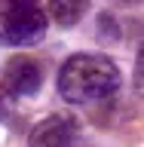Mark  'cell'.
I'll list each match as a JSON object with an SVG mask.
<instances>
[{"label": "cell", "mask_w": 144, "mask_h": 147, "mask_svg": "<svg viewBox=\"0 0 144 147\" xmlns=\"http://www.w3.org/2000/svg\"><path fill=\"white\" fill-rule=\"evenodd\" d=\"M135 77H138V83H144V43H141L138 58H135Z\"/></svg>", "instance_id": "obj_6"}, {"label": "cell", "mask_w": 144, "mask_h": 147, "mask_svg": "<svg viewBox=\"0 0 144 147\" xmlns=\"http://www.w3.org/2000/svg\"><path fill=\"white\" fill-rule=\"evenodd\" d=\"M77 119L71 113H49L31 129L28 135V144L31 147H71L77 141Z\"/></svg>", "instance_id": "obj_3"}, {"label": "cell", "mask_w": 144, "mask_h": 147, "mask_svg": "<svg viewBox=\"0 0 144 147\" xmlns=\"http://www.w3.org/2000/svg\"><path fill=\"white\" fill-rule=\"evenodd\" d=\"M120 89V71L107 55H71L58 71V92L71 104H89Z\"/></svg>", "instance_id": "obj_1"}, {"label": "cell", "mask_w": 144, "mask_h": 147, "mask_svg": "<svg viewBox=\"0 0 144 147\" xmlns=\"http://www.w3.org/2000/svg\"><path fill=\"white\" fill-rule=\"evenodd\" d=\"M43 34H46V12L34 0H16L6 9V18H3V28H0V37L6 43L28 46V43H37Z\"/></svg>", "instance_id": "obj_2"}, {"label": "cell", "mask_w": 144, "mask_h": 147, "mask_svg": "<svg viewBox=\"0 0 144 147\" xmlns=\"http://www.w3.org/2000/svg\"><path fill=\"white\" fill-rule=\"evenodd\" d=\"M83 12H86V0H52L49 3V16L64 28L77 25L83 18Z\"/></svg>", "instance_id": "obj_5"}, {"label": "cell", "mask_w": 144, "mask_h": 147, "mask_svg": "<svg viewBox=\"0 0 144 147\" xmlns=\"http://www.w3.org/2000/svg\"><path fill=\"white\" fill-rule=\"evenodd\" d=\"M6 117H9V95L0 89V123H3Z\"/></svg>", "instance_id": "obj_7"}, {"label": "cell", "mask_w": 144, "mask_h": 147, "mask_svg": "<svg viewBox=\"0 0 144 147\" xmlns=\"http://www.w3.org/2000/svg\"><path fill=\"white\" fill-rule=\"evenodd\" d=\"M3 83L12 95H34L43 83V74H40V64L28 55H16L6 61V71H3Z\"/></svg>", "instance_id": "obj_4"}]
</instances>
